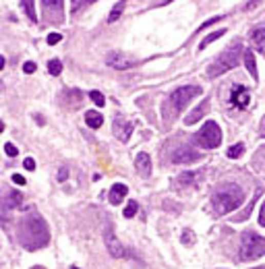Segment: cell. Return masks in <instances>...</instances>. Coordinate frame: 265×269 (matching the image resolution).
I'll list each match as a JSON object with an SVG mask.
<instances>
[{
    "instance_id": "cell-7",
    "label": "cell",
    "mask_w": 265,
    "mask_h": 269,
    "mask_svg": "<svg viewBox=\"0 0 265 269\" xmlns=\"http://www.w3.org/2000/svg\"><path fill=\"white\" fill-rule=\"evenodd\" d=\"M42 7L46 21H52L56 25L65 21V0H42Z\"/></svg>"
},
{
    "instance_id": "cell-30",
    "label": "cell",
    "mask_w": 265,
    "mask_h": 269,
    "mask_svg": "<svg viewBox=\"0 0 265 269\" xmlns=\"http://www.w3.org/2000/svg\"><path fill=\"white\" fill-rule=\"evenodd\" d=\"M5 151H7V155H9V157H15V155L19 153V151H17V147H15L13 143H7V145H5Z\"/></svg>"
},
{
    "instance_id": "cell-22",
    "label": "cell",
    "mask_w": 265,
    "mask_h": 269,
    "mask_svg": "<svg viewBox=\"0 0 265 269\" xmlns=\"http://www.w3.org/2000/svg\"><path fill=\"white\" fill-rule=\"evenodd\" d=\"M224 33H226V29H218V31H214V33H211V35H207V37H205V39L201 42V46H199V50H203V48H207V46H209L211 42H216V39H218V37H222Z\"/></svg>"
},
{
    "instance_id": "cell-40",
    "label": "cell",
    "mask_w": 265,
    "mask_h": 269,
    "mask_svg": "<svg viewBox=\"0 0 265 269\" xmlns=\"http://www.w3.org/2000/svg\"><path fill=\"white\" fill-rule=\"evenodd\" d=\"M255 269H265V265H263V267H255Z\"/></svg>"
},
{
    "instance_id": "cell-3",
    "label": "cell",
    "mask_w": 265,
    "mask_h": 269,
    "mask_svg": "<svg viewBox=\"0 0 265 269\" xmlns=\"http://www.w3.org/2000/svg\"><path fill=\"white\" fill-rule=\"evenodd\" d=\"M197 95H201V87H199V85H185V87L174 89V91L168 95L166 104H164V118H166V120H174V118L185 110V108H187V104H189L191 99H195Z\"/></svg>"
},
{
    "instance_id": "cell-18",
    "label": "cell",
    "mask_w": 265,
    "mask_h": 269,
    "mask_svg": "<svg viewBox=\"0 0 265 269\" xmlns=\"http://www.w3.org/2000/svg\"><path fill=\"white\" fill-rule=\"evenodd\" d=\"M85 122H87V127H91V129H99L101 122H104V118H101L99 112L89 110V112H85Z\"/></svg>"
},
{
    "instance_id": "cell-19",
    "label": "cell",
    "mask_w": 265,
    "mask_h": 269,
    "mask_svg": "<svg viewBox=\"0 0 265 269\" xmlns=\"http://www.w3.org/2000/svg\"><path fill=\"white\" fill-rule=\"evenodd\" d=\"M259 197H261V191H257V195H255V199H251V203L247 205V209H244V211H240V213L236 215V218H234L236 222H244V220L249 218V215H251V211H253V207H255V201H257Z\"/></svg>"
},
{
    "instance_id": "cell-24",
    "label": "cell",
    "mask_w": 265,
    "mask_h": 269,
    "mask_svg": "<svg viewBox=\"0 0 265 269\" xmlns=\"http://www.w3.org/2000/svg\"><path fill=\"white\" fill-rule=\"evenodd\" d=\"M242 153H244V145H242V143H236V145H232V147L228 149V157H232V159L240 157Z\"/></svg>"
},
{
    "instance_id": "cell-33",
    "label": "cell",
    "mask_w": 265,
    "mask_h": 269,
    "mask_svg": "<svg viewBox=\"0 0 265 269\" xmlns=\"http://www.w3.org/2000/svg\"><path fill=\"white\" fill-rule=\"evenodd\" d=\"M23 166H25V168H27V170H33V168H35V161H33V159H31V157H27V159H25V161H23Z\"/></svg>"
},
{
    "instance_id": "cell-23",
    "label": "cell",
    "mask_w": 265,
    "mask_h": 269,
    "mask_svg": "<svg viewBox=\"0 0 265 269\" xmlns=\"http://www.w3.org/2000/svg\"><path fill=\"white\" fill-rule=\"evenodd\" d=\"M125 5H127V0H120V3H118V5L112 9V13H110V17H108V21H110V23H114V21H116V19L123 15V11H125Z\"/></svg>"
},
{
    "instance_id": "cell-25",
    "label": "cell",
    "mask_w": 265,
    "mask_h": 269,
    "mask_svg": "<svg viewBox=\"0 0 265 269\" xmlns=\"http://www.w3.org/2000/svg\"><path fill=\"white\" fill-rule=\"evenodd\" d=\"M48 71H50V75H60L63 73V63L60 60H50L48 63Z\"/></svg>"
},
{
    "instance_id": "cell-13",
    "label": "cell",
    "mask_w": 265,
    "mask_h": 269,
    "mask_svg": "<svg viewBox=\"0 0 265 269\" xmlns=\"http://www.w3.org/2000/svg\"><path fill=\"white\" fill-rule=\"evenodd\" d=\"M207 110H209V99H203V104L201 106H197L195 110L185 118V125H195V122H199L205 114H207Z\"/></svg>"
},
{
    "instance_id": "cell-37",
    "label": "cell",
    "mask_w": 265,
    "mask_h": 269,
    "mask_svg": "<svg viewBox=\"0 0 265 269\" xmlns=\"http://www.w3.org/2000/svg\"><path fill=\"white\" fill-rule=\"evenodd\" d=\"M67 176H69V170H67V168H63V170H60V174H58V180H65Z\"/></svg>"
},
{
    "instance_id": "cell-6",
    "label": "cell",
    "mask_w": 265,
    "mask_h": 269,
    "mask_svg": "<svg viewBox=\"0 0 265 269\" xmlns=\"http://www.w3.org/2000/svg\"><path fill=\"white\" fill-rule=\"evenodd\" d=\"M195 141L201 145V147H205V149H216L220 143H222V131H220V127L216 125V122H205L203 125V129L195 135Z\"/></svg>"
},
{
    "instance_id": "cell-9",
    "label": "cell",
    "mask_w": 265,
    "mask_h": 269,
    "mask_svg": "<svg viewBox=\"0 0 265 269\" xmlns=\"http://www.w3.org/2000/svg\"><path fill=\"white\" fill-rule=\"evenodd\" d=\"M104 242H106V249L110 251V255L112 257H118V259H123V257H127V251H125V246L116 240V236L112 234V230L108 228L106 230V234H104Z\"/></svg>"
},
{
    "instance_id": "cell-39",
    "label": "cell",
    "mask_w": 265,
    "mask_h": 269,
    "mask_svg": "<svg viewBox=\"0 0 265 269\" xmlns=\"http://www.w3.org/2000/svg\"><path fill=\"white\" fill-rule=\"evenodd\" d=\"M261 153H263V157H265V147H263V151H261Z\"/></svg>"
},
{
    "instance_id": "cell-16",
    "label": "cell",
    "mask_w": 265,
    "mask_h": 269,
    "mask_svg": "<svg viewBox=\"0 0 265 269\" xmlns=\"http://www.w3.org/2000/svg\"><path fill=\"white\" fill-rule=\"evenodd\" d=\"M127 193H129L127 184H114V187L110 189V203H112V205H118V203L127 197Z\"/></svg>"
},
{
    "instance_id": "cell-20",
    "label": "cell",
    "mask_w": 265,
    "mask_h": 269,
    "mask_svg": "<svg viewBox=\"0 0 265 269\" xmlns=\"http://www.w3.org/2000/svg\"><path fill=\"white\" fill-rule=\"evenodd\" d=\"M197 178H199V174H195V172H185L182 176H178V184H180V187H191V184H195Z\"/></svg>"
},
{
    "instance_id": "cell-14",
    "label": "cell",
    "mask_w": 265,
    "mask_h": 269,
    "mask_svg": "<svg viewBox=\"0 0 265 269\" xmlns=\"http://www.w3.org/2000/svg\"><path fill=\"white\" fill-rule=\"evenodd\" d=\"M135 166H137L141 176H149L151 174V157L147 153H139L135 159Z\"/></svg>"
},
{
    "instance_id": "cell-5",
    "label": "cell",
    "mask_w": 265,
    "mask_h": 269,
    "mask_svg": "<svg viewBox=\"0 0 265 269\" xmlns=\"http://www.w3.org/2000/svg\"><path fill=\"white\" fill-rule=\"evenodd\" d=\"M265 255V238L257 232H244L242 244H240V259L242 261H255Z\"/></svg>"
},
{
    "instance_id": "cell-31",
    "label": "cell",
    "mask_w": 265,
    "mask_h": 269,
    "mask_svg": "<svg viewBox=\"0 0 265 269\" xmlns=\"http://www.w3.org/2000/svg\"><path fill=\"white\" fill-rule=\"evenodd\" d=\"M182 242H185V244H193V242H195V236H193L191 230H185V234H182Z\"/></svg>"
},
{
    "instance_id": "cell-29",
    "label": "cell",
    "mask_w": 265,
    "mask_h": 269,
    "mask_svg": "<svg viewBox=\"0 0 265 269\" xmlns=\"http://www.w3.org/2000/svg\"><path fill=\"white\" fill-rule=\"evenodd\" d=\"M89 97H91L97 106H104V101H106V99H104V95H101L99 91H91V93H89Z\"/></svg>"
},
{
    "instance_id": "cell-36",
    "label": "cell",
    "mask_w": 265,
    "mask_h": 269,
    "mask_svg": "<svg viewBox=\"0 0 265 269\" xmlns=\"http://www.w3.org/2000/svg\"><path fill=\"white\" fill-rule=\"evenodd\" d=\"M13 182L21 187V184H25V178H23V176H19V174H15V176H13Z\"/></svg>"
},
{
    "instance_id": "cell-21",
    "label": "cell",
    "mask_w": 265,
    "mask_h": 269,
    "mask_svg": "<svg viewBox=\"0 0 265 269\" xmlns=\"http://www.w3.org/2000/svg\"><path fill=\"white\" fill-rule=\"evenodd\" d=\"M21 199H23V197H21L17 191H11V193H9V199L5 201V207H7V209H13V207H17V205L21 203Z\"/></svg>"
},
{
    "instance_id": "cell-32",
    "label": "cell",
    "mask_w": 265,
    "mask_h": 269,
    "mask_svg": "<svg viewBox=\"0 0 265 269\" xmlns=\"http://www.w3.org/2000/svg\"><path fill=\"white\" fill-rule=\"evenodd\" d=\"M60 39H63V37H60V33H50V35H48V44H50V46L58 44Z\"/></svg>"
},
{
    "instance_id": "cell-8",
    "label": "cell",
    "mask_w": 265,
    "mask_h": 269,
    "mask_svg": "<svg viewBox=\"0 0 265 269\" xmlns=\"http://www.w3.org/2000/svg\"><path fill=\"white\" fill-rule=\"evenodd\" d=\"M201 159V153L199 151H195V149H191V147H180V149H176L174 153H172V161L174 164H193V161H199Z\"/></svg>"
},
{
    "instance_id": "cell-38",
    "label": "cell",
    "mask_w": 265,
    "mask_h": 269,
    "mask_svg": "<svg viewBox=\"0 0 265 269\" xmlns=\"http://www.w3.org/2000/svg\"><path fill=\"white\" fill-rule=\"evenodd\" d=\"M31 269H46V267H42V265H35V267H31Z\"/></svg>"
},
{
    "instance_id": "cell-2",
    "label": "cell",
    "mask_w": 265,
    "mask_h": 269,
    "mask_svg": "<svg viewBox=\"0 0 265 269\" xmlns=\"http://www.w3.org/2000/svg\"><path fill=\"white\" fill-rule=\"evenodd\" d=\"M244 201V193L238 184H224L220 187L214 197H211V205H214V211L220 215H226L230 211H234L236 207H240Z\"/></svg>"
},
{
    "instance_id": "cell-15",
    "label": "cell",
    "mask_w": 265,
    "mask_h": 269,
    "mask_svg": "<svg viewBox=\"0 0 265 269\" xmlns=\"http://www.w3.org/2000/svg\"><path fill=\"white\" fill-rule=\"evenodd\" d=\"M251 39H253L255 48H257L259 52H263V54H265V25H261V27L253 29V31H251Z\"/></svg>"
},
{
    "instance_id": "cell-10",
    "label": "cell",
    "mask_w": 265,
    "mask_h": 269,
    "mask_svg": "<svg viewBox=\"0 0 265 269\" xmlns=\"http://www.w3.org/2000/svg\"><path fill=\"white\" fill-rule=\"evenodd\" d=\"M108 65H110L112 69L127 71V69L137 67V60H133V58H129V56H120V54H112V56L108 58Z\"/></svg>"
},
{
    "instance_id": "cell-26",
    "label": "cell",
    "mask_w": 265,
    "mask_h": 269,
    "mask_svg": "<svg viewBox=\"0 0 265 269\" xmlns=\"http://www.w3.org/2000/svg\"><path fill=\"white\" fill-rule=\"evenodd\" d=\"M35 5H33V0H23V9H25V13H27V17L31 19V21H35V9H33Z\"/></svg>"
},
{
    "instance_id": "cell-35",
    "label": "cell",
    "mask_w": 265,
    "mask_h": 269,
    "mask_svg": "<svg viewBox=\"0 0 265 269\" xmlns=\"http://www.w3.org/2000/svg\"><path fill=\"white\" fill-rule=\"evenodd\" d=\"M259 224L265 228V203H263V207H261V213H259Z\"/></svg>"
},
{
    "instance_id": "cell-1",
    "label": "cell",
    "mask_w": 265,
    "mask_h": 269,
    "mask_svg": "<svg viewBox=\"0 0 265 269\" xmlns=\"http://www.w3.org/2000/svg\"><path fill=\"white\" fill-rule=\"evenodd\" d=\"M48 240H50V232H48L44 218L37 211H31L19 226V242L27 251H35V249L46 246Z\"/></svg>"
},
{
    "instance_id": "cell-27",
    "label": "cell",
    "mask_w": 265,
    "mask_h": 269,
    "mask_svg": "<svg viewBox=\"0 0 265 269\" xmlns=\"http://www.w3.org/2000/svg\"><path fill=\"white\" fill-rule=\"evenodd\" d=\"M137 209H139V205H137L135 201H131V203L127 205V209H125V218H133V215L137 213Z\"/></svg>"
},
{
    "instance_id": "cell-34",
    "label": "cell",
    "mask_w": 265,
    "mask_h": 269,
    "mask_svg": "<svg viewBox=\"0 0 265 269\" xmlns=\"http://www.w3.org/2000/svg\"><path fill=\"white\" fill-rule=\"evenodd\" d=\"M23 71H25V73H33V71H35V63H25V65H23Z\"/></svg>"
},
{
    "instance_id": "cell-12",
    "label": "cell",
    "mask_w": 265,
    "mask_h": 269,
    "mask_svg": "<svg viewBox=\"0 0 265 269\" xmlns=\"http://www.w3.org/2000/svg\"><path fill=\"white\" fill-rule=\"evenodd\" d=\"M249 99H251V95H249L247 87L236 85V87L232 89V104H234L236 108H247V106H249Z\"/></svg>"
},
{
    "instance_id": "cell-41",
    "label": "cell",
    "mask_w": 265,
    "mask_h": 269,
    "mask_svg": "<svg viewBox=\"0 0 265 269\" xmlns=\"http://www.w3.org/2000/svg\"><path fill=\"white\" fill-rule=\"evenodd\" d=\"M73 269H79V267H73Z\"/></svg>"
},
{
    "instance_id": "cell-11",
    "label": "cell",
    "mask_w": 265,
    "mask_h": 269,
    "mask_svg": "<svg viewBox=\"0 0 265 269\" xmlns=\"http://www.w3.org/2000/svg\"><path fill=\"white\" fill-rule=\"evenodd\" d=\"M114 133H116V137H118L120 141H129V137H131V133H133V125L127 122L125 118L116 116V120H114Z\"/></svg>"
},
{
    "instance_id": "cell-28",
    "label": "cell",
    "mask_w": 265,
    "mask_h": 269,
    "mask_svg": "<svg viewBox=\"0 0 265 269\" xmlns=\"http://www.w3.org/2000/svg\"><path fill=\"white\" fill-rule=\"evenodd\" d=\"M91 3H95V0H73V13H77L79 9H83V7L91 5Z\"/></svg>"
},
{
    "instance_id": "cell-4",
    "label": "cell",
    "mask_w": 265,
    "mask_h": 269,
    "mask_svg": "<svg viewBox=\"0 0 265 269\" xmlns=\"http://www.w3.org/2000/svg\"><path fill=\"white\" fill-rule=\"evenodd\" d=\"M240 54H244L240 44H234V46H230L228 50H224L222 56H218V60L207 69V77H209V79H214V77L224 75L226 71L238 67V63H240Z\"/></svg>"
},
{
    "instance_id": "cell-17",
    "label": "cell",
    "mask_w": 265,
    "mask_h": 269,
    "mask_svg": "<svg viewBox=\"0 0 265 269\" xmlns=\"http://www.w3.org/2000/svg\"><path fill=\"white\" fill-rule=\"evenodd\" d=\"M242 58H244V65H247L249 73H251V75H253V79L257 81V79H259V73H257V63H255V54H253L251 50H247V52L242 54Z\"/></svg>"
}]
</instances>
